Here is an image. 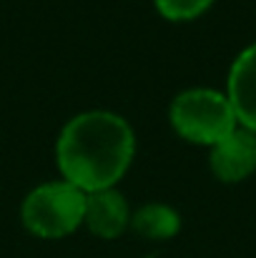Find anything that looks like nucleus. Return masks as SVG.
Instances as JSON below:
<instances>
[{"mask_svg":"<svg viewBox=\"0 0 256 258\" xmlns=\"http://www.w3.org/2000/svg\"><path fill=\"white\" fill-rule=\"evenodd\" d=\"M133 156L136 133L131 123L113 110H83L73 115L56 138L61 178L85 193L118 185Z\"/></svg>","mask_w":256,"mask_h":258,"instance_id":"nucleus-1","label":"nucleus"},{"mask_svg":"<svg viewBox=\"0 0 256 258\" xmlns=\"http://www.w3.org/2000/svg\"><path fill=\"white\" fill-rule=\"evenodd\" d=\"M169 123L178 138L203 148H211L239 125L229 95L206 86L186 88L173 95L169 105Z\"/></svg>","mask_w":256,"mask_h":258,"instance_id":"nucleus-2","label":"nucleus"},{"mask_svg":"<svg viewBox=\"0 0 256 258\" xmlns=\"http://www.w3.org/2000/svg\"><path fill=\"white\" fill-rule=\"evenodd\" d=\"M85 190L58 178L35 185L20 203V223L35 238H66L83 226Z\"/></svg>","mask_w":256,"mask_h":258,"instance_id":"nucleus-3","label":"nucleus"},{"mask_svg":"<svg viewBox=\"0 0 256 258\" xmlns=\"http://www.w3.org/2000/svg\"><path fill=\"white\" fill-rule=\"evenodd\" d=\"M209 168L221 183H241L256 173V133L236 125L209 148Z\"/></svg>","mask_w":256,"mask_h":258,"instance_id":"nucleus-4","label":"nucleus"},{"mask_svg":"<svg viewBox=\"0 0 256 258\" xmlns=\"http://www.w3.org/2000/svg\"><path fill=\"white\" fill-rule=\"evenodd\" d=\"M131 206L126 196L113 188H100L85 193V211H83V226L98 238L113 241L121 233L131 228Z\"/></svg>","mask_w":256,"mask_h":258,"instance_id":"nucleus-5","label":"nucleus"},{"mask_svg":"<svg viewBox=\"0 0 256 258\" xmlns=\"http://www.w3.org/2000/svg\"><path fill=\"white\" fill-rule=\"evenodd\" d=\"M239 125L256 133V43L246 45L231 63L226 90Z\"/></svg>","mask_w":256,"mask_h":258,"instance_id":"nucleus-6","label":"nucleus"},{"mask_svg":"<svg viewBox=\"0 0 256 258\" xmlns=\"http://www.w3.org/2000/svg\"><path fill=\"white\" fill-rule=\"evenodd\" d=\"M131 231L148 241H169L181 231V216L169 203L151 201L131 213Z\"/></svg>","mask_w":256,"mask_h":258,"instance_id":"nucleus-7","label":"nucleus"},{"mask_svg":"<svg viewBox=\"0 0 256 258\" xmlns=\"http://www.w3.org/2000/svg\"><path fill=\"white\" fill-rule=\"evenodd\" d=\"M214 3L216 0H153V8L171 23H186L203 15Z\"/></svg>","mask_w":256,"mask_h":258,"instance_id":"nucleus-8","label":"nucleus"}]
</instances>
